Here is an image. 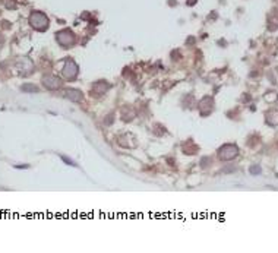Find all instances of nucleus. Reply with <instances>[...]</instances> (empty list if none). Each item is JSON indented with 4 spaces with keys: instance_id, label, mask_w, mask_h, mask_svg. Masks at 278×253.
I'll return each instance as SVG.
<instances>
[{
    "instance_id": "7ed1b4c3",
    "label": "nucleus",
    "mask_w": 278,
    "mask_h": 253,
    "mask_svg": "<svg viewBox=\"0 0 278 253\" xmlns=\"http://www.w3.org/2000/svg\"><path fill=\"white\" fill-rule=\"evenodd\" d=\"M56 37H57V41H59V44H60V45H63V47L73 45V42H75V35H73V32H72V31H69V29H63V31L57 32V34H56Z\"/></svg>"
},
{
    "instance_id": "20e7f679",
    "label": "nucleus",
    "mask_w": 278,
    "mask_h": 253,
    "mask_svg": "<svg viewBox=\"0 0 278 253\" xmlns=\"http://www.w3.org/2000/svg\"><path fill=\"white\" fill-rule=\"evenodd\" d=\"M62 73H63V76H65V78H68V79H75V78H76V75H78V65L69 60V62L65 65V67H63Z\"/></svg>"
},
{
    "instance_id": "f03ea898",
    "label": "nucleus",
    "mask_w": 278,
    "mask_h": 253,
    "mask_svg": "<svg viewBox=\"0 0 278 253\" xmlns=\"http://www.w3.org/2000/svg\"><path fill=\"white\" fill-rule=\"evenodd\" d=\"M238 154V149L236 145H231V143H227L224 146H221V149L218 151V157L220 160L223 161H230L233 158H236Z\"/></svg>"
},
{
    "instance_id": "39448f33",
    "label": "nucleus",
    "mask_w": 278,
    "mask_h": 253,
    "mask_svg": "<svg viewBox=\"0 0 278 253\" xmlns=\"http://www.w3.org/2000/svg\"><path fill=\"white\" fill-rule=\"evenodd\" d=\"M42 84H44V86H47L48 89H57V88H60L62 81H60L57 76L48 75V76H44V78H42Z\"/></svg>"
},
{
    "instance_id": "6e6552de",
    "label": "nucleus",
    "mask_w": 278,
    "mask_h": 253,
    "mask_svg": "<svg viewBox=\"0 0 278 253\" xmlns=\"http://www.w3.org/2000/svg\"><path fill=\"white\" fill-rule=\"evenodd\" d=\"M250 173H252V174H259V173H261V167H259V166H253V167L250 168Z\"/></svg>"
},
{
    "instance_id": "f257e3e1",
    "label": "nucleus",
    "mask_w": 278,
    "mask_h": 253,
    "mask_svg": "<svg viewBox=\"0 0 278 253\" xmlns=\"http://www.w3.org/2000/svg\"><path fill=\"white\" fill-rule=\"evenodd\" d=\"M29 24L37 31H45L48 28V19L41 12H32L29 16Z\"/></svg>"
},
{
    "instance_id": "423d86ee",
    "label": "nucleus",
    "mask_w": 278,
    "mask_h": 253,
    "mask_svg": "<svg viewBox=\"0 0 278 253\" xmlns=\"http://www.w3.org/2000/svg\"><path fill=\"white\" fill-rule=\"evenodd\" d=\"M66 98H69L70 101L78 102V101H80V100H82V92H80V91H78V89H69V91L66 92Z\"/></svg>"
},
{
    "instance_id": "0eeeda50",
    "label": "nucleus",
    "mask_w": 278,
    "mask_h": 253,
    "mask_svg": "<svg viewBox=\"0 0 278 253\" xmlns=\"http://www.w3.org/2000/svg\"><path fill=\"white\" fill-rule=\"evenodd\" d=\"M22 91H24V92H37L38 88L34 86V85L28 84V85H24V86H22Z\"/></svg>"
},
{
    "instance_id": "1a4fd4ad",
    "label": "nucleus",
    "mask_w": 278,
    "mask_h": 253,
    "mask_svg": "<svg viewBox=\"0 0 278 253\" xmlns=\"http://www.w3.org/2000/svg\"><path fill=\"white\" fill-rule=\"evenodd\" d=\"M195 1H196V0H189V1H187V3H189V4H190V6H192V4H195Z\"/></svg>"
}]
</instances>
